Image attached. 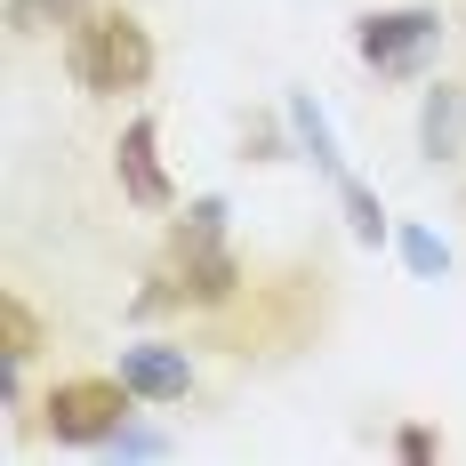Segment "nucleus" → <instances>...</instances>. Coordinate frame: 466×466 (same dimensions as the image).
<instances>
[{
	"label": "nucleus",
	"instance_id": "11",
	"mask_svg": "<svg viewBox=\"0 0 466 466\" xmlns=\"http://www.w3.org/2000/svg\"><path fill=\"white\" fill-rule=\"evenodd\" d=\"M65 8H73V0H16V25L41 33V16H65Z\"/></svg>",
	"mask_w": 466,
	"mask_h": 466
},
{
	"label": "nucleus",
	"instance_id": "5",
	"mask_svg": "<svg viewBox=\"0 0 466 466\" xmlns=\"http://www.w3.org/2000/svg\"><path fill=\"white\" fill-rule=\"evenodd\" d=\"M113 169H121V193H129L137 209H169V177H161V161H153V121H129V129H121Z\"/></svg>",
	"mask_w": 466,
	"mask_h": 466
},
{
	"label": "nucleus",
	"instance_id": "9",
	"mask_svg": "<svg viewBox=\"0 0 466 466\" xmlns=\"http://www.w3.org/2000/svg\"><path fill=\"white\" fill-rule=\"evenodd\" d=\"M402 249H410V266H419L426 281L442 274V266H451V258H442V241H434V233H410V241H402Z\"/></svg>",
	"mask_w": 466,
	"mask_h": 466
},
{
	"label": "nucleus",
	"instance_id": "6",
	"mask_svg": "<svg viewBox=\"0 0 466 466\" xmlns=\"http://www.w3.org/2000/svg\"><path fill=\"white\" fill-rule=\"evenodd\" d=\"M121 378H129L137 402H186V386H193L186 354H169V346H129L121 354Z\"/></svg>",
	"mask_w": 466,
	"mask_h": 466
},
{
	"label": "nucleus",
	"instance_id": "3",
	"mask_svg": "<svg viewBox=\"0 0 466 466\" xmlns=\"http://www.w3.org/2000/svg\"><path fill=\"white\" fill-rule=\"evenodd\" d=\"M129 378H65L48 394V434L56 442H113V426L129 419Z\"/></svg>",
	"mask_w": 466,
	"mask_h": 466
},
{
	"label": "nucleus",
	"instance_id": "10",
	"mask_svg": "<svg viewBox=\"0 0 466 466\" xmlns=\"http://www.w3.org/2000/svg\"><path fill=\"white\" fill-rule=\"evenodd\" d=\"M346 209H354V233H362V241H378V233H386V226H378V201H370L362 186H346Z\"/></svg>",
	"mask_w": 466,
	"mask_h": 466
},
{
	"label": "nucleus",
	"instance_id": "4",
	"mask_svg": "<svg viewBox=\"0 0 466 466\" xmlns=\"http://www.w3.org/2000/svg\"><path fill=\"white\" fill-rule=\"evenodd\" d=\"M362 56H370L378 73H419L426 48L442 41V16L434 8H394V16H362Z\"/></svg>",
	"mask_w": 466,
	"mask_h": 466
},
{
	"label": "nucleus",
	"instance_id": "2",
	"mask_svg": "<svg viewBox=\"0 0 466 466\" xmlns=\"http://www.w3.org/2000/svg\"><path fill=\"white\" fill-rule=\"evenodd\" d=\"M145 73H153V41H145L137 16H121V8H105L89 16L81 33H73V81L81 89H145Z\"/></svg>",
	"mask_w": 466,
	"mask_h": 466
},
{
	"label": "nucleus",
	"instance_id": "7",
	"mask_svg": "<svg viewBox=\"0 0 466 466\" xmlns=\"http://www.w3.org/2000/svg\"><path fill=\"white\" fill-rule=\"evenodd\" d=\"M459 129H466V96L459 89H434L426 96V153H451Z\"/></svg>",
	"mask_w": 466,
	"mask_h": 466
},
{
	"label": "nucleus",
	"instance_id": "1",
	"mask_svg": "<svg viewBox=\"0 0 466 466\" xmlns=\"http://www.w3.org/2000/svg\"><path fill=\"white\" fill-rule=\"evenodd\" d=\"M218 201H201L193 209V226L177 233V249H169V266H161V289L153 298H186V306H218L241 289V266H233V249L218 241Z\"/></svg>",
	"mask_w": 466,
	"mask_h": 466
},
{
	"label": "nucleus",
	"instance_id": "8",
	"mask_svg": "<svg viewBox=\"0 0 466 466\" xmlns=\"http://www.w3.org/2000/svg\"><path fill=\"white\" fill-rule=\"evenodd\" d=\"M0 329H8V362H25V354L41 346V322H33L25 298H0Z\"/></svg>",
	"mask_w": 466,
	"mask_h": 466
}]
</instances>
